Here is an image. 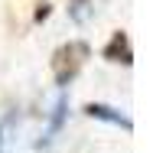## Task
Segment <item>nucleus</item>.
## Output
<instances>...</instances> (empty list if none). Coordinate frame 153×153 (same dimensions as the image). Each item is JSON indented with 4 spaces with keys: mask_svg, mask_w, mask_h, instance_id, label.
Returning a JSON list of instances; mask_svg holds the SVG:
<instances>
[{
    "mask_svg": "<svg viewBox=\"0 0 153 153\" xmlns=\"http://www.w3.org/2000/svg\"><path fill=\"white\" fill-rule=\"evenodd\" d=\"M85 56H88V46L85 42H68L65 49L56 52V78H59V85L72 82V75L78 72V65L85 62Z\"/></svg>",
    "mask_w": 153,
    "mask_h": 153,
    "instance_id": "1",
    "label": "nucleus"
},
{
    "mask_svg": "<svg viewBox=\"0 0 153 153\" xmlns=\"http://www.w3.org/2000/svg\"><path fill=\"white\" fill-rule=\"evenodd\" d=\"M104 59H111V62H124V65H130V46H127V36H124V33H114L111 46L104 49Z\"/></svg>",
    "mask_w": 153,
    "mask_h": 153,
    "instance_id": "2",
    "label": "nucleus"
},
{
    "mask_svg": "<svg viewBox=\"0 0 153 153\" xmlns=\"http://www.w3.org/2000/svg\"><path fill=\"white\" fill-rule=\"evenodd\" d=\"M85 114H88V117H101V121H111V124H121V127H130V117H124L121 111H114V108H108V104H88Z\"/></svg>",
    "mask_w": 153,
    "mask_h": 153,
    "instance_id": "3",
    "label": "nucleus"
}]
</instances>
